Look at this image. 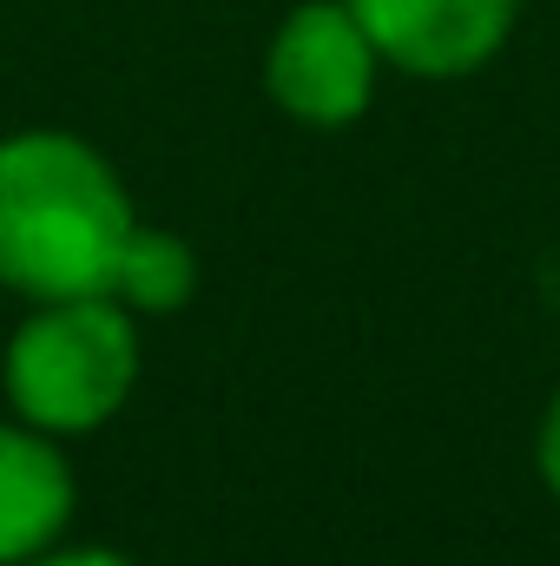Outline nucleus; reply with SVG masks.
Returning a JSON list of instances; mask_svg holds the SVG:
<instances>
[{"instance_id": "0eeeda50", "label": "nucleus", "mask_w": 560, "mask_h": 566, "mask_svg": "<svg viewBox=\"0 0 560 566\" xmlns=\"http://www.w3.org/2000/svg\"><path fill=\"white\" fill-rule=\"evenodd\" d=\"M535 461H541V481L560 494V396L548 402V416H541V441H535Z\"/></svg>"}, {"instance_id": "6e6552de", "label": "nucleus", "mask_w": 560, "mask_h": 566, "mask_svg": "<svg viewBox=\"0 0 560 566\" xmlns=\"http://www.w3.org/2000/svg\"><path fill=\"white\" fill-rule=\"evenodd\" d=\"M27 566H133L126 554H106V547H80V554H40V560H27Z\"/></svg>"}, {"instance_id": "39448f33", "label": "nucleus", "mask_w": 560, "mask_h": 566, "mask_svg": "<svg viewBox=\"0 0 560 566\" xmlns=\"http://www.w3.org/2000/svg\"><path fill=\"white\" fill-rule=\"evenodd\" d=\"M73 521V468L46 428L0 422V566L40 560Z\"/></svg>"}, {"instance_id": "f03ea898", "label": "nucleus", "mask_w": 560, "mask_h": 566, "mask_svg": "<svg viewBox=\"0 0 560 566\" xmlns=\"http://www.w3.org/2000/svg\"><path fill=\"white\" fill-rule=\"evenodd\" d=\"M139 382V336L120 296L40 303L7 343V396L46 434H80L126 409Z\"/></svg>"}, {"instance_id": "1a4fd4ad", "label": "nucleus", "mask_w": 560, "mask_h": 566, "mask_svg": "<svg viewBox=\"0 0 560 566\" xmlns=\"http://www.w3.org/2000/svg\"><path fill=\"white\" fill-rule=\"evenodd\" d=\"M541 290H548V303L560 310V251L548 258V264H541Z\"/></svg>"}, {"instance_id": "423d86ee", "label": "nucleus", "mask_w": 560, "mask_h": 566, "mask_svg": "<svg viewBox=\"0 0 560 566\" xmlns=\"http://www.w3.org/2000/svg\"><path fill=\"white\" fill-rule=\"evenodd\" d=\"M191 283H198L191 244L178 231H145V224H133V238H126V251L113 264V296L126 310H158L165 316V310H178L191 296Z\"/></svg>"}, {"instance_id": "20e7f679", "label": "nucleus", "mask_w": 560, "mask_h": 566, "mask_svg": "<svg viewBox=\"0 0 560 566\" xmlns=\"http://www.w3.org/2000/svg\"><path fill=\"white\" fill-rule=\"evenodd\" d=\"M521 0H350L370 46L422 80H462L501 53Z\"/></svg>"}, {"instance_id": "7ed1b4c3", "label": "nucleus", "mask_w": 560, "mask_h": 566, "mask_svg": "<svg viewBox=\"0 0 560 566\" xmlns=\"http://www.w3.org/2000/svg\"><path fill=\"white\" fill-rule=\"evenodd\" d=\"M383 53L370 46L350 0H303L271 40L265 86L303 126H350L376 93Z\"/></svg>"}, {"instance_id": "f257e3e1", "label": "nucleus", "mask_w": 560, "mask_h": 566, "mask_svg": "<svg viewBox=\"0 0 560 566\" xmlns=\"http://www.w3.org/2000/svg\"><path fill=\"white\" fill-rule=\"evenodd\" d=\"M120 171L73 133L0 139V283L33 303L113 296V264L133 238Z\"/></svg>"}]
</instances>
